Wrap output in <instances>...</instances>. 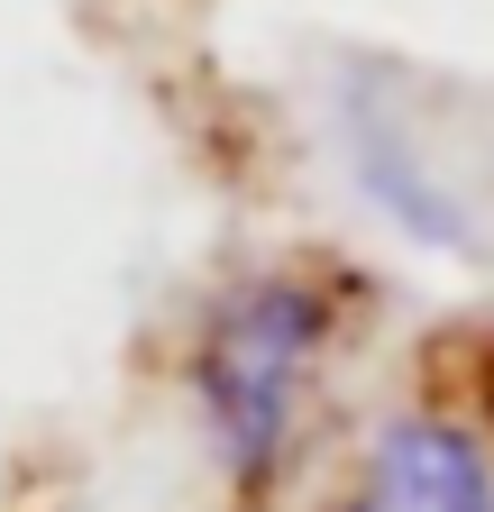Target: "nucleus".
<instances>
[{
	"label": "nucleus",
	"instance_id": "obj_1",
	"mask_svg": "<svg viewBox=\"0 0 494 512\" xmlns=\"http://www.w3.org/2000/svg\"><path fill=\"white\" fill-rule=\"evenodd\" d=\"M330 339H339V284H321L312 266H266L211 302L193 339V403L238 485H266L284 467Z\"/></svg>",
	"mask_w": 494,
	"mask_h": 512
},
{
	"label": "nucleus",
	"instance_id": "obj_2",
	"mask_svg": "<svg viewBox=\"0 0 494 512\" xmlns=\"http://www.w3.org/2000/svg\"><path fill=\"white\" fill-rule=\"evenodd\" d=\"M330 512H494V421L476 403H394L357 439Z\"/></svg>",
	"mask_w": 494,
	"mask_h": 512
}]
</instances>
